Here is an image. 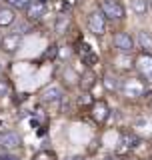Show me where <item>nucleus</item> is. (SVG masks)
<instances>
[{
    "mask_svg": "<svg viewBox=\"0 0 152 160\" xmlns=\"http://www.w3.org/2000/svg\"><path fill=\"white\" fill-rule=\"evenodd\" d=\"M150 4H152V0H150Z\"/></svg>",
    "mask_w": 152,
    "mask_h": 160,
    "instance_id": "obj_30",
    "label": "nucleus"
},
{
    "mask_svg": "<svg viewBox=\"0 0 152 160\" xmlns=\"http://www.w3.org/2000/svg\"><path fill=\"white\" fill-rule=\"evenodd\" d=\"M98 6H100V10H102L104 16L110 18V20L124 18V6L118 2V0H100Z\"/></svg>",
    "mask_w": 152,
    "mask_h": 160,
    "instance_id": "obj_3",
    "label": "nucleus"
},
{
    "mask_svg": "<svg viewBox=\"0 0 152 160\" xmlns=\"http://www.w3.org/2000/svg\"><path fill=\"white\" fill-rule=\"evenodd\" d=\"M70 24H72V20H70L68 14H58V16H56V22H54V32H56L58 36H64V34L68 32Z\"/></svg>",
    "mask_w": 152,
    "mask_h": 160,
    "instance_id": "obj_13",
    "label": "nucleus"
},
{
    "mask_svg": "<svg viewBox=\"0 0 152 160\" xmlns=\"http://www.w3.org/2000/svg\"><path fill=\"white\" fill-rule=\"evenodd\" d=\"M112 42H114V48H118L120 52H124V54H128L130 50L134 48L132 36H130V34H126V32H114Z\"/></svg>",
    "mask_w": 152,
    "mask_h": 160,
    "instance_id": "obj_11",
    "label": "nucleus"
},
{
    "mask_svg": "<svg viewBox=\"0 0 152 160\" xmlns=\"http://www.w3.org/2000/svg\"><path fill=\"white\" fill-rule=\"evenodd\" d=\"M16 22V12L10 6H0V26H10Z\"/></svg>",
    "mask_w": 152,
    "mask_h": 160,
    "instance_id": "obj_15",
    "label": "nucleus"
},
{
    "mask_svg": "<svg viewBox=\"0 0 152 160\" xmlns=\"http://www.w3.org/2000/svg\"><path fill=\"white\" fill-rule=\"evenodd\" d=\"M0 70H2V64H0Z\"/></svg>",
    "mask_w": 152,
    "mask_h": 160,
    "instance_id": "obj_29",
    "label": "nucleus"
},
{
    "mask_svg": "<svg viewBox=\"0 0 152 160\" xmlns=\"http://www.w3.org/2000/svg\"><path fill=\"white\" fill-rule=\"evenodd\" d=\"M10 90H12V84H10L4 76H0V98H2V96H8Z\"/></svg>",
    "mask_w": 152,
    "mask_h": 160,
    "instance_id": "obj_21",
    "label": "nucleus"
},
{
    "mask_svg": "<svg viewBox=\"0 0 152 160\" xmlns=\"http://www.w3.org/2000/svg\"><path fill=\"white\" fill-rule=\"evenodd\" d=\"M138 144H140V136H136L134 132H122L118 140V154H128Z\"/></svg>",
    "mask_w": 152,
    "mask_h": 160,
    "instance_id": "obj_7",
    "label": "nucleus"
},
{
    "mask_svg": "<svg viewBox=\"0 0 152 160\" xmlns=\"http://www.w3.org/2000/svg\"><path fill=\"white\" fill-rule=\"evenodd\" d=\"M62 160H84L82 156H78V154H76V156H66V158H62Z\"/></svg>",
    "mask_w": 152,
    "mask_h": 160,
    "instance_id": "obj_27",
    "label": "nucleus"
},
{
    "mask_svg": "<svg viewBox=\"0 0 152 160\" xmlns=\"http://www.w3.org/2000/svg\"><path fill=\"white\" fill-rule=\"evenodd\" d=\"M78 54H80V58H82V62H84V64H90V66H92V64L98 62V56H96L92 50H90V46H88V44H84V42H80Z\"/></svg>",
    "mask_w": 152,
    "mask_h": 160,
    "instance_id": "obj_14",
    "label": "nucleus"
},
{
    "mask_svg": "<svg viewBox=\"0 0 152 160\" xmlns=\"http://www.w3.org/2000/svg\"><path fill=\"white\" fill-rule=\"evenodd\" d=\"M0 160H20L18 156H14V154L6 152V150H0Z\"/></svg>",
    "mask_w": 152,
    "mask_h": 160,
    "instance_id": "obj_25",
    "label": "nucleus"
},
{
    "mask_svg": "<svg viewBox=\"0 0 152 160\" xmlns=\"http://www.w3.org/2000/svg\"><path fill=\"white\" fill-rule=\"evenodd\" d=\"M56 54H58V46H54V44H52V46L48 48V52H46V58H54Z\"/></svg>",
    "mask_w": 152,
    "mask_h": 160,
    "instance_id": "obj_26",
    "label": "nucleus"
},
{
    "mask_svg": "<svg viewBox=\"0 0 152 160\" xmlns=\"http://www.w3.org/2000/svg\"><path fill=\"white\" fill-rule=\"evenodd\" d=\"M46 10H48L46 0H32V4H30L28 10H26V18H28V20H32V22H36V20L44 18Z\"/></svg>",
    "mask_w": 152,
    "mask_h": 160,
    "instance_id": "obj_10",
    "label": "nucleus"
},
{
    "mask_svg": "<svg viewBox=\"0 0 152 160\" xmlns=\"http://www.w3.org/2000/svg\"><path fill=\"white\" fill-rule=\"evenodd\" d=\"M62 78H64V82L66 84H72V82H76V72H74V68L72 66H64V70H62Z\"/></svg>",
    "mask_w": 152,
    "mask_h": 160,
    "instance_id": "obj_20",
    "label": "nucleus"
},
{
    "mask_svg": "<svg viewBox=\"0 0 152 160\" xmlns=\"http://www.w3.org/2000/svg\"><path fill=\"white\" fill-rule=\"evenodd\" d=\"M86 24H88L90 32L96 34V36H102L106 32V16L102 14V10H92V12H88V16H86Z\"/></svg>",
    "mask_w": 152,
    "mask_h": 160,
    "instance_id": "obj_2",
    "label": "nucleus"
},
{
    "mask_svg": "<svg viewBox=\"0 0 152 160\" xmlns=\"http://www.w3.org/2000/svg\"><path fill=\"white\" fill-rule=\"evenodd\" d=\"M32 160H56V156H54V152H50V150H42V152H38Z\"/></svg>",
    "mask_w": 152,
    "mask_h": 160,
    "instance_id": "obj_24",
    "label": "nucleus"
},
{
    "mask_svg": "<svg viewBox=\"0 0 152 160\" xmlns=\"http://www.w3.org/2000/svg\"><path fill=\"white\" fill-rule=\"evenodd\" d=\"M130 6H132L134 14H138V16H144V14H146V8H148V4H146V0H132V2H130Z\"/></svg>",
    "mask_w": 152,
    "mask_h": 160,
    "instance_id": "obj_18",
    "label": "nucleus"
},
{
    "mask_svg": "<svg viewBox=\"0 0 152 160\" xmlns=\"http://www.w3.org/2000/svg\"><path fill=\"white\" fill-rule=\"evenodd\" d=\"M20 46H22V36H20L18 32H10L6 36H2V40H0V48L8 54L18 52Z\"/></svg>",
    "mask_w": 152,
    "mask_h": 160,
    "instance_id": "obj_9",
    "label": "nucleus"
},
{
    "mask_svg": "<svg viewBox=\"0 0 152 160\" xmlns=\"http://www.w3.org/2000/svg\"><path fill=\"white\" fill-rule=\"evenodd\" d=\"M22 146V138H20L18 132H12V130H8V132H0V148L10 152V150H16Z\"/></svg>",
    "mask_w": 152,
    "mask_h": 160,
    "instance_id": "obj_6",
    "label": "nucleus"
},
{
    "mask_svg": "<svg viewBox=\"0 0 152 160\" xmlns=\"http://www.w3.org/2000/svg\"><path fill=\"white\" fill-rule=\"evenodd\" d=\"M134 66L138 68L140 76H142L144 80L152 82V54H150V52H142V54H138V56H136Z\"/></svg>",
    "mask_w": 152,
    "mask_h": 160,
    "instance_id": "obj_5",
    "label": "nucleus"
},
{
    "mask_svg": "<svg viewBox=\"0 0 152 160\" xmlns=\"http://www.w3.org/2000/svg\"><path fill=\"white\" fill-rule=\"evenodd\" d=\"M94 102H96V100H92V96H88V92H84L82 96H80V100H78V106H80V108H86V106L92 108Z\"/></svg>",
    "mask_w": 152,
    "mask_h": 160,
    "instance_id": "obj_23",
    "label": "nucleus"
},
{
    "mask_svg": "<svg viewBox=\"0 0 152 160\" xmlns=\"http://www.w3.org/2000/svg\"><path fill=\"white\" fill-rule=\"evenodd\" d=\"M138 44L140 48L144 50V52H150L152 54V36L148 32H144V30H140L138 32Z\"/></svg>",
    "mask_w": 152,
    "mask_h": 160,
    "instance_id": "obj_16",
    "label": "nucleus"
},
{
    "mask_svg": "<svg viewBox=\"0 0 152 160\" xmlns=\"http://www.w3.org/2000/svg\"><path fill=\"white\" fill-rule=\"evenodd\" d=\"M130 62H136V58H130V56H120V58H116V68H120V70H130L134 66V64H130Z\"/></svg>",
    "mask_w": 152,
    "mask_h": 160,
    "instance_id": "obj_19",
    "label": "nucleus"
},
{
    "mask_svg": "<svg viewBox=\"0 0 152 160\" xmlns=\"http://www.w3.org/2000/svg\"><path fill=\"white\" fill-rule=\"evenodd\" d=\"M118 92L122 94L124 98L134 100V98H140V96L146 94V84L140 78H124V80H120Z\"/></svg>",
    "mask_w": 152,
    "mask_h": 160,
    "instance_id": "obj_1",
    "label": "nucleus"
},
{
    "mask_svg": "<svg viewBox=\"0 0 152 160\" xmlns=\"http://www.w3.org/2000/svg\"><path fill=\"white\" fill-rule=\"evenodd\" d=\"M30 28H32V26H30V24H20V30H26V32H28Z\"/></svg>",
    "mask_w": 152,
    "mask_h": 160,
    "instance_id": "obj_28",
    "label": "nucleus"
},
{
    "mask_svg": "<svg viewBox=\"0 0 152 160\" xmlns=\"http://www.w3.org/2000/svg\"><path fill=\"white\" fill-rule=\"evenodd\" d=\"M40 102L46 104V106H52V104H60V100H62V88L58 86V84H48V86H44L40 90Z\"/></svg>",
    "mask_w": 152,
    "mask_h": 160,
    "instance_id": "obj_4",
    "label": "nucleus"
},
{
    "mask_svg": "<svg viewBox=\"0 0 152 160\" xmlns=\"http://www.w3.org/2000/svg\"><path fill=\"white\" fill-rule=\"evenodd\" d=\"M104 88L108 90V92H116V90L120 88V80H116L112 74H106L104 76Z\"/></svg>",
    "mask_w": 152,
    "mask_h": 160,
    "instance_id": "obj_17",
    "label": "nucleus"
},
{
    "mask_svg": "<svg viewBox=\"0 0 152 160\" xmlns=\"http://www.w3.org/2000/svg\"><path fill=\"white\" fill-rule=\"evenodd\" d=\"M90 116L96 124H104L106 120L110 116V108L108 104H106V100H96L92 104V108H90Z\"/></svg>",
    "mask_w": 152,
    "mask_h": 160,
    "instance_id": "obj_8",
    "label": "nucleus"
},
{
    "mask_svg": "<svg viewBox=\"0 0 152 160\" xmlns=\"http://www.w3.org/2000/svg\"><path fill=\"white\" fill-rule=\"evenodd\" d=\"M78 86L82 88V92H90V90L96 86V74L92 70H86L82 76L78 78Z\"/></svg>",
    "mask_w": 152,
    "mask_h": 160,
    "instance_id": "obj_12",
    "label": "nucleus"
},
{
    "mask_svg": "<svg viewBox=\"0 0 152 160\" xmlns=\"http://www.w3.org/2000/svg\"><path fill=\"white\" fill-rule=\"evenodd\" d=\"M12 8H18V10H28V6L32 4V0H8Z\"/></svg>",
    "mask_w": 152,
    "mask_h": 160,
    "instance_id": "obj_22",
    "label": "nucleus"
}]
</instances>
